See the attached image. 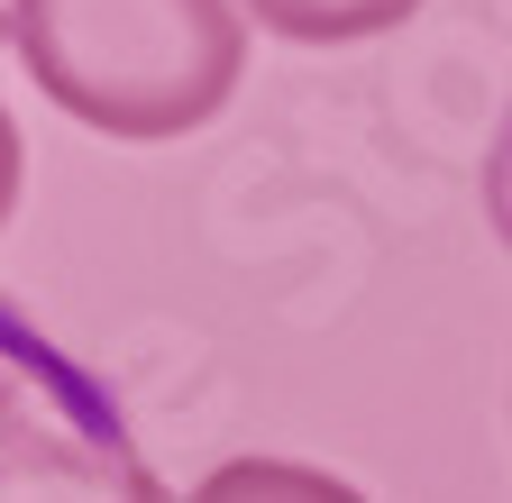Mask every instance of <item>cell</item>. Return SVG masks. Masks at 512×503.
Returning a JSON list of instances; mask_svg holds the SVG:
<instances>
[{"label": "cell", "mask_w": 512, "mask_h": 503, "mask_svg": "<svg viewBox=\"0 0 512 503\" xmlns=\"http://www.w3.org/2000/svg\"><path fill=\"white\" fill-rule=\"evenodd\" d=\"M10 46L74 129L119 147L211 129L247 74L238 0H10Z\"/></svg>", "instance_id": "6da1fadb"}, {"label": "cell", "mask_w": 512, "mask_h": 503, "mask_svg": "<svg viewBox=\"0 0 512 503\" xmlns=\"http://www.w3.org/2000/svg\"><path fill=\"white\" fill-rule=\"evenodd\" d=\"M0 458L37 485H119L147 494V467L128 458L119 412L92 394V375H74L10 302H0Z\"/></svg>", "instance_id": "7a4b0ae2"}, {"label": "cell", "mask_w": 512, "mask_h": 503, "mask_svg": "<svg viewBox=\"0 0 512 503\" xmlns=\"http://www.w3.org/2000/svg\"><path fill=\"white\" fill-rule=\"evenodd\" d=\"M421 0H238V19H256L284 46H366V37H394Z\"/></svg>", "instance_id": "3957f363"}, {"label": "cell", "mask_w": 512, "mask_h": 503, "mask_svg": "<svg viewBox=\"0 0 512 503\" xmlns=\"http://www.w3.org/2000/svg\"><path fill=\"white\" fill-rule=\"evenodd\" d=\"M229 485H302V494H348L339 476H293V467H220L202 494H229Z\"/></svg>", "instance_id": "277c9868"}, {"label": "cell", "mask_w": 512, "mask_h": 503, "mask_svg": "<svg viewBox=\"0 0 512 503\" xmlns=\"http://www.w3.org/2000/svg\"><path fill=\"white\" fill-rule=\"evenodd\" d=\"M19 183H28V147H19V119L0 110V229H10V211H19Z\"/></svg>", "instance_id": "5b68a950"}]
</instances>
